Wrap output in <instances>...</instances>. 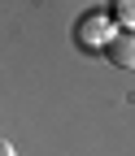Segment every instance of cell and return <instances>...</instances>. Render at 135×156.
<instances>
[{"mask_svg": "<svg viewBox=\"0 0 135 156\" xmlns=\"http://www.w3.org/2000/svg\"><path fill=\"white\" fill-rule=\"evenodd\" d=\"M113 35H118V30H113V17H109L105 9L83 13V22H79V48H83V52H105Z\"/></svg>", "mask_w": 135, "mask_h": 156, "instance_id": "cell-1", "label": "cell"}, {"mask_svg": "<svg viewBox=\"0 0 135 156\" xmlns=\"http://www.w3.org/2000/svg\"><path fill=\"white\" fill-rule=\"evenodd\" d=\"M105 56H109L118 69H135V30H118V35L109 39Z\"/></svg>", "mask_w": 135, "mask_h": 156, "instance_id": "cell-2", "label": "cell"}, {"mask_svg": "<svg viewBox=\"0 0 135 156\" xmlns=\"http://www.w3.org/2000/svg\"><path fill=\"white\" fill-rule=\"evenodd\" d=\"M113 13L122 17V26H135V0H113Z\"/></svg>", "mask_w": 135, "mask_h": 156, "instance_id": "cell-3", "label": "cell"}, {"mask_svg": "<svg viewBox=\"0 0 135 156\" xmlns=\"http://www.w3.org/2000/svg\"><path fill=\"white\" fill-rule=\"evenodd\" d=\"M0 156H17V152H13V143H5V139H0Z\"/></svg>", "mask_w": 135, "mask_h": 156, "instance_id": "cell-4", "label": "cell"}]
</instances>
